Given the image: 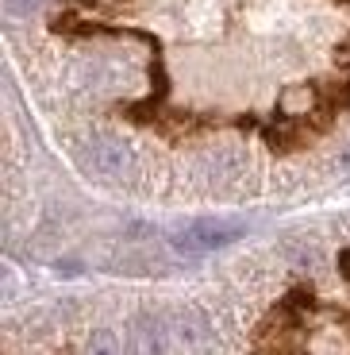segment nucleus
Instances as JSON below:
<instances>
[{"label": "nucleus", "mask_w": 350, "mask_h": 355, "mask_svg": "<svg viewBox=\"0 0 350 355\" xmlns=\"http://www.w3.org/2000/svg\"><path fill=\"white\" fill-rule=\"evenodd\" d=\"M174 340L177 344H185L189 352H204V347L212 344V324L204 320V313L196 309H181L174 320Z\"/></svg>", "instance_id": "nucleus-3"}, {"label": "nucleus", "mask_w": 350, "mask_h": 355, "mask_svg": "<svg viewBox=\"0 0 350 355\" xmlns=\"http://www.w3.org/2000/svg\"><path fill=\"white\" fill-rule=\"evenodd\" d=\"M85 162L97 170L100 178H123L127 166H131V151H127L120 139H112V135H93L89 147H85Z\"/></svg>", "instance_id": "nucleus-2"}, {"label": "nucleus", "mask_w": 350, "mask_h": 355, "mask_svg": "<svg viewBox=\"0 0 350 355\" xmlns=\"http://www.w3.org/2000/svg\"><path fill=\"white\" fill-rule=\"evenodd\" d=\"M85 355H123L120 336H116V332H108V329L93 332V336H89V344H85Z\"/></svg>", "instance_id": "nucleus-5"}, {"label": "nucleus", "mask_w": 350, "mask_h": 355, "mask_svg": "<svg viewBox=\"0 0 350 355\" xmlns=\"http://www.w3.org/2000/svg\"><path fill=\"white\" fill-rule=\"evenodd\" d=\"M243 236V224H223V220H196L189 224L185 232L174 236V248L181 251H216V248H228Z\"/></svg>", "instance_id": "nucleus-1"}, {"label": "nucleus", "mask_w": 350, "mask_h": 355, "mask_svg": "<svg viewBox=\"0 0 350 355\" xmlns=\"http://www.w3.org/2000/svg\"><path fill=\"white\" fill-rule=\"evenodd\" d=\"M166 340H174V332H169L158 317L135 320V347H139V355H162L166 352Z\"/></svg>", "instance_id": "nucleus-4"}, {"label": "nucleus", "mask_w": 350, "mask_h": 355, "mask_svg": "<svg viewBox=\"0 0 350 355\" xmlns=\"http://www.w3.org/2000/svg\"><path fill=\"white\" fill-rule=\"evenodd\" d=\"M35 4L39 0H4V12H8V16H31Z\"/></svg>", "instance_id": "nucleus-6"}]
</instances>
